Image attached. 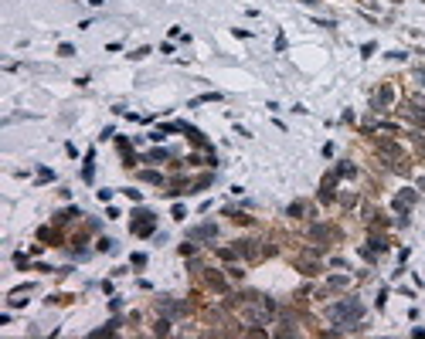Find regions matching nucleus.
<instances>
[{
    "label": "nucleus",
    "mask_w": 425,
    "mask_h": 339,
    "mask_svg": "<svg viewBox=\"0 0 425 339\" xmlns=\"http://www.w3.org/2000/svg\"><path fill=\"white\" fill-rule=\"evenodd\" d=\"M191 241H201V238H214V224H204V227H194L191 234H187Z\"/></svg>",
    "instance_id": "nucleus-2"
},
{
    "label": "nucleus",
    "mask_w": 425,
    "mask_h": 339,
    "mask_svg": "<svg viewBox=\"0 0 425 339\" xmlns=\"http://www.w3.org/2000/svg\"><path fill=\"white\" fill-rule=\"evenodd\" d=\"M361 312H364L361 302H344V305H333V309H330L333 319H361Z\"/></svg>",
    "instance_id": "nucleus-1"
}]
</instances>
